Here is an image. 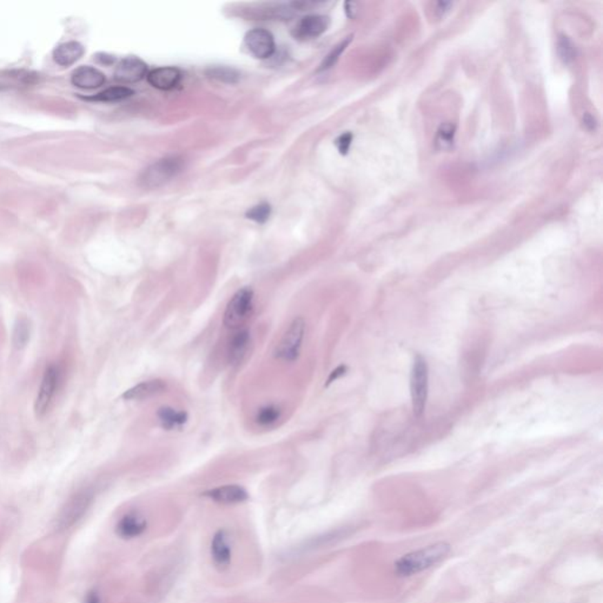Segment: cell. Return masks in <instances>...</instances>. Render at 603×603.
I'll list each match as a JSON object with an SVG mask.
<instances>
[{"label": "cell", "mask_w": 603, "mask_h": 603, "mask_svg": "<svg viewBox=\"0 0 603 603\" xmlns=\"http://www.w3.org/2000/svg\"><path fill=\"white\" fill-rule=\"evenodd\" d=\"M449 551L450 546L445 542L435 543L418 551H411L409 554L402 556L395 563V571L401 576H410L421 573L444 559L449 554Z\"/></svg>", "instance_id": "obj_1"}, {"label": "cell", "mask_w": 603, "mask_h": 603, "mask_svg": "<svg viewBox=\"0 0 603 603\" xmlns=\"http://www.w3.org/2000/svg\"><path fill=\"white\" fill-rule=\"evenodd\" d=\"M255 307V292L250 287H242L232 296L224 312V325L231 330L243 329L250 320Z\"/></svg>", "instance_id": "obj_2"}, {"label": "cell", "mask_w": 603, "mask_h": 603, "mask_svg": "<svg viewBox=\"0 0 603 603\" xmlns=\"http://www.w3.org/2000/svg\"><path fill=\"white\" fill-rule=\"evenodd\" d=\"M184 161L178 156L159 159L143 171L139 183L145 189H157L165 185L182 172Z\"/></svg>", "instance_id": "obj_3"}, {"label": "cell", "mask_w": 603, "mask_h": 603, "mask_svg": "<svg viewBox=\"0 0 603 603\" xmlns=\"http://www.w3.org/2000/svg\"><path fill=\"white\" fill-rule=\"evenodd\" d=\"M429 389V370L425 357L416 355L413 360L411 377H410V394L413 415L421 416L425 413Z\"/></svg>", "instance_id": "obj_4"}, {"label": "cell", "mask_w": 603, "mask_h": 603, "mask_svg": "<svg viewBox=\"0 0 603 603\" xmlns=\"http://www.w3.org/2000/svg\"><path fill=\"white\" fill-rule=\"evenodd\" d=\"M305 328V320L302 317H296L292 320L276 348L275 356L278 360L290 363L300 357Z\"/></svg>", "instance_id": "obj_5"}, {"label": "cell", "mask_w": 603, "mask_h": 603, "mask_svg": "<svg viewBox=\"0 0 603 603\" xmlns=\"http://www.w3.org/2000/svg\"><path fill=\"white\" fill-rule=\"evenodd\" d=\"M92 500H94V493L90 489L81 490L72 498H70L69 502L66 503V506L59 515L58 527L61 529H68L69 527L78 522L84 516L86 510L89 509Z\"/></svg>", "instance_id": "obj_6"}, {"label": "cell", "mask_w": 603, "mask_h": 603, "mask_svg": "<svg viewBox=\"0 0 603 603\" xmlns=\"http://www.w3.org/2000/svg\"><path fill=\"white\" fill-rule=\"evenodd\" d=\"M59 378H61V373H59L57 365H50L49 368L45 370L44 376L41 380V388H39L36 402H34V411H36L37 416H43L49 409L53 397L57 391Z\"/></svg>", "instance_id": "obj_7"}, {"label": "cell", "mask_w": 603, "mask_h": 603, "mask_svg": "<svg viewBox=\"0 0 603 603\" xmlns=\"http://www.w3.org/2000/svg\"><path fill=\"white\" fill-rule=\"evenodd\" d=\"M244 44L252 56L258 59H267L275 52V39L267 30L254 29L244 37Z\"/></svg>", "instance_id": "obj_8"}, {"label": "cell", "mask_w": 603, "mask_h": 603, "mask_svg": "<svg viewBox=\"0 0 603 603\" xmlns=\"http://www.w3.org/2000/svg\"><path fill=\"white\" fill-rule=\"evenodd\" d=\"M145 76H147V65L134 56L122 59L114 70V79L125 84L141 81Z\"/></svg>", "instance_id": "obj_9"}, {"label": "cell", "mask_w": 603, "mask_h": 603, "mask_svg": "<svg viewBox=\"0 0 603 603\" xmlns=\"http://www.w3.org/2000/svg\"><path fill=\"white\" fill-rule=\"evenodd\" d=\"M329 24L330 21L328 17L320 16V14L304 17L298 21V24L296 25L292 34L298 41L314 39L322 36L328 30Z\"/></svg>", "instance_id": "obj_10"}, {"label": "cell", "mask_w": 603, "mask_h": 603, "mask_svg": "<svg viewBox=\"0 0 603 603\" xmlns=\"http://www.w3.org/2000/svg\"><path fill=\"white\" fill-rule=\"evenodd\" d=\"M252 348V335L247 329L236 330L227 345V356L232 365H238L247 358Z\"/></svg>", "instance_id": "obj_11"}, {"label": "cell", "mask_w": 603, "mask_h": 603, "mask_svg": "<svg viewBox=\"0 0 603 603\" xmlns=\"http://www.w3.org/2000/svg\"><path fill=\"white\" fill-rule=\"evenodd\" d=\"M146 78L154 89L169 91L174 89L181 83L182 72L174 66H163L152 70L151 72L147 73Z\"/></svg>", "instance_id": "obj_12"}, {"label": "cell", "mask_w": 603, "mask_h": 603, "mask_svg": "<svg viewBox=\"0 0 603 603\" xmlns=\"http://www.w3.org/2000/svg\"><path fill=\"white\" fill-rule=\"evenodd\" d=\"M203 495L215 502L223 503V504L242 503L249 498L247 490L238 484L217 487L214 489L207 490Z\"/></svg>", "instance_id": "obj_13"}, {"label": "cell", "mask_w": 603, "mask_h": 603, "mask_svg": "<svg viewBox=\"0 0 603 603\" xmlns=\"http://www.w3.org/2000/svg\"><path fill=\"white\" fill-rule=\"evenodd\" d=\"M74 86L81 90H94L105 84V74L92 66H81L71 76Z\"/></svg>", "instance_id": "obj_14"}, {"label": "cell", "mask_w": 603, "mask_h": 603, "mask_svg": "<svg viewBox=\"0 0 603 603\" xmlns=\"http://www.w3.org/2000/svg\"><path fill=\"white\" fill-rule=\"evenodd\" d=\"M211 558L221 569L229 567L231 562V546L227 531H218L211 541Z\"/></svg>", "instance_id": "obj_15"}, {"label": "cell", "mask_w": 603, "mask_h": 603, "mask_svg": "<svg viewBox=\"0 0 603 603\" xmlns=\"http://www.w3.org/2000/svg\"><path fill=\"white\" fill-rule=\"evenodd\" d=\"M145 518L137 513H129L117 524V534L123 539H134L146 531Z\"/></svg>", "instance_id": "obj_16"}, {"label": "cell", "mask_w": 603, "mask_h": 603, "mask_svg": "<svg viewBox=\"0 0 603 603\" xmlns=\"http://www.w3.org/2000/svg\"><path fill=\"white\" fill-rule=\"evenodd\" d=\"M166 385L162 380H151V381L142 382L139 385H134L129 390L123 394V398L126 401H141L145 398H150L154 395L163 393L165 390Z\"/></svg>", "instance_id": "obj_17"}, {"label": "cell", "mask_w": 603, "mask_h": 603, "mask_svg": "<svg viewBox=\"0 0 603 603\" xmlns=\"http://www.w3.org/2000/svg\"><path fill=\"white\" fill-rule=\"evenodd\" d=\"M85 52L84 46L78 41H68L58 45L53 51V59L61 66H70L79 61Z\"/></svg>", "instance_id": "obj_18"}, {"label": "cell", "mask_w": 603, "mask_h": 603, "mask_svg": "<svg viewBox=\"0 0 603 603\" xmlns=\"http://www.w3.org/2000/svg\"><path fill=\"white\" fill-rule=\"evenodd\" d=\"M159 418L163 428L166 430H174L181 428L187 421V413L185 411H178L171 407H163L159 410Z\"/></svg>", "instance_id": "obj_19"}, {"label": "cell", "mask_w": 603, "mask_h": 603, "mask_svg": "<svg viewBox=\"0 0 603 603\" xmlns=\"http://www.w3.org/2000/svg\"><path fill=\"white\" fill-rule=\"evenodd\" d=\"M134 90L129 89L126 86H114L109 89L101 91L99 94H94L92 97H86V101H101V103H114V101H124L134 94Z\"/></svg>", "instance_id": "obj_20"}, {"label": "cell", "mask_w": 603, "mask_h": 603, "mask_svg": "<svg viewBox=\"0 0 603 603\" xmlns=\"http://www.w3.org/2000/svg\"><path fill=\"white\" fill-rule=\"evenodd\" d=\"M207 76L211 79L225 83V84H236L238 83L241 74L238 71L227 66H212L207 70Z\"/></svg>", "instance_id": "obj_21"}, {"label": "cell", "mask_w": 603, "mask_h": 603, "mask_svg": "<svg viewBox=\"0 0 603 603\" xmlns=\"http://www.w3.org/2000/svg\"><path fill=\"white\" fill-rule=\"evenodd\" d=\"M30 322L28 318L21 317L17 320L14 329H13V345L16 349H23L25 345H28L30 340Z\"/></svg>", "instance_id": "obj_22"}, {"label": "cell", "mask_w": 603, "mask_h": 603, "mask_svg": "<svg viewBox=\"0 0 603 603\" xmlns=\"http://www.w3.org/2000/svg\"><path fill=\"white\" fill-rule=\"evenodd\" d=\"M280 415L282 411L278 407L274 405H265L258 410L256 415V422L262 427H270L280 420Z\"/></svg>", "instance_id": "obj_23"}, {"label": "cell", "mask_w": 603, "mask_h": 603, "mask_svg": "<svg viewBox=\"0 0 603 603\" xmlns=\"http://www.w3.org/2000/svg\"><path fill=\"white\" fill-rule=\"evenodd\" d=\"M352 37H348V38H345V41H342L340 44L335 46L334 49L331 50V52L329 53L328 56L325 57L323 63L320 64V71H323V70H328L330 68H332L334 65L336 64L337 61L340 59V54L345 52V50L347 49V46L350 44V41H351Z\"/></svg>", "instance_id": "obj_24"}, {"label": "cell", "mask_w": 603, "mask_h": 603, "mask_svg": "<svg viewBox=\"0 0 603 603\" xmlns=\"http://www.w3.org/2000/svg\"><path fill=\"white\" fill-rule=\"evenodd\" d=\"M558 51H559L560 57L564 63H571L574 61L576 56V50L571 39L566 36H561L559 38L558 43Z\"/></svg>", "instance_id": "obj_25"}, {"label": "cell", "mask_w": 603, "mask_h": 603, "mask_svg": "<svg viewBox=\"0 0 603 603\" xmlns=\"http://www.w3.org/2000/svg\"><path fill=\"white\" fill-rule=\"evenodd\" d=\"M270 215H272V207L267 203H260L258 205L252 207L247 212V218L252 219L254 222L259 223V224L267 222Z\"/></svg>", "instance_id": "obj_26"}, {"label": "cell", "mask_w": 603, "mask_h": 603, "mask_svg": "<svg viewBox=\"0 0 603 603\" xmlns=\"http://www.w3.org/2000/svg\"><path fill=\"white\" fill-rule=\"evenodd\" d=\"M453 136H455V126L451 124H444L438 131L436 144L441 149H448L453 143Z\"/></svg>", "instance_id": "obj_27"}, {"label": "cell", "mask_w": 603, "mask_h": 603, "mask_svg": "<svg viewBox=\"0 0 603 603\" xmlns=\"http://www.w3.org/2000/svg\"><path fill=\"white\" fill-rule=\"evenodd\" d=\"M352 142V134L350 132H345V134H340V137L337 138L336 144L337 149L340 151V154H348L349 149H350V145H351Z\"/></svg>", "instance_id": "obj_28"}, {"label": "cell", "mask_w": 603, "mask_h": 603, "mask_svg": "<svg viewBox=\"0 0 603 603\" xmlns=\"http://www.w3.org/2000/svg\"><path fill=\"white\" fill-rule=\"evenodd\" d=\"M347 373V367L345 365H340V367H337L331 374H330V376H329L328 382H327V385H331L332 382L336 381L338 380L340 377L343 376Z\"/></svg>", "instance_id": "obj_29"}, {"label": "cell", "mask_w": 603, "mask_h": 603, "mask_svg": "<svg viewBox=\"0 0 603 603\" xmlns=\"http://www.w3.org/2000/svg\"><path fill=\"white\" fill-rule=\"evenodd\" d=\"M356 3H352V1H347L345 3V12L348 14L349 18H355L356 17Z\"/></svg>", "instance_id": "obj_30"}, {"label": "cell", "mask_w": 603, "mask_h": 603, "mask_svg": "<svg viewBox=\"0 0 603 603\" xmlns=\"http://www.w3.org/2000/svg\"><path fill=\"white\" fill-rule=\"evenodd\" d=\"M583 122H584V125L587 126L589 130L595 129L596 122L595 118L591 116V114H587L584 117H583Z\"/></svg>", "instance_id": "obj_31"}, {"label": "cell", "mask_w": 603, "mask_h": 603, "mask_svg": "<svg viewBox=\"0 0 603 603\" xmlns=\"http://www.w3.org/2000/svg\"><path fill=\"white\" fill-rule=\"evenodd\" d=\"M98 61L103 63V64H112L114 61V58L112 56H109V54H104V53H101V54H98L97 57Z\"/></svg>", "instance_id": "obj_32"}, {"label": "cell", "mask_w": 603, "mask_h": 603, "mask_svg": "<svg viewBox=\"0 0 603 603\" xmlns=\"http://www.w3.org/2000/svg\"><path fill=\"white\" fill-rule=\"evenodd\" d=\"M451 3H445V1H441V3H438V11L441 13V14H444L448 10H449L450 6H451Z\"/></svg>", "instance_id": "obj_33"}, {"label": "cell", "mask_w": 603, "mask_h": 603, "mask_svg": "<svg viewBox=\"0 0 603 603\" xmlns=\"http://www.w3.org/2000/svg\"><path fill=\"white\" fill-rule=\"evenodd\" d=\"M85 603H101V599H99V596L96 593H91L86 597Z\"/></svg>", "instance_id": "obj_34"}]
</instances>
